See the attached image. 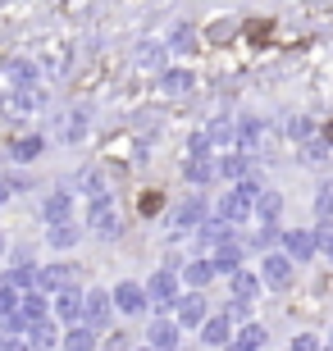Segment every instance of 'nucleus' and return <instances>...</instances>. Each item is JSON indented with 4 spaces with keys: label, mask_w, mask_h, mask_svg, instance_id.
<instances>
[{
    "label": "nucleus",
    "mask_w": 333,
    "mask_h": 351,
    "mask_svg": "<svg viewBox=\"0 0 333 351\" xmlns=\"http://www.w3.org/2000/svg\"><path fill=\"white\" fill-rule=\"evenodd\" d=\"M91 228H96L101 237L119 233V210L110 206V196H91Z\"/></svg>",
    "instance_id": "f257e3e1"
},
{
    "label": "nucleus",
    "mask_w": 333,
    "mask_h": 351,
    "mask_svg": "<svg viewBox=\"0 0 333 351\" xmlns=\"http://www.w3.org/2000/svg\"><path fill=\"white\" fill-rule=\"evenodd\" d=\"M260 278H265V283H274V287H283L288 278H292V261H288V256H279V251H274V256H265V261H260Z\"/></svg>",
    "instance_id": "f03ea898"
},
{
    "label": "nucleus",
    "mask_w": 333,
    "mask_h": 351,
    "mask_svg": "<svg viewBox=\"0 0 333 351\" xmlns=\"http://www.w3.org/2000/svg\"><path fill=\"white\" fill-rule=\"evenodd\" d=\"M110 301H115L119 311L137 315L141 306H146V287H141V283H119V287H115V297H110Z\"/></svg>",
    "instance_id": "7ed1b4c3"
},
{
    "label": "nucleus",
    "mask_w": 333,
    "mask_h": 351,
    "mask_svg": "<svg viewBox=\"0 0 333 351\" xmlns=\"http://www.w3.org/2000/svg\"><path fill=\"white\" fill-rule=\"evenodd\" d=\"M146 297H155V301H174L179 297V283H174V274H155L151 283H146Z\"/></svg>",
    "instance_id": "20e7f679"
},
{
    "label": "nucleus",
    "mask_w": 333,
    "mask_h": 351,
    "mask_svg": "<svg viewBox=\"0 0 333 351\" xmlns=\"http://www.w3.org/2000/svg\"><path fill=\"white\" fill-rule=\"evenodd\" d=\"M179 319H183V324H196V319H205V301H201V292H187V297L179 301Z\"/></svg>",
    "instance_id": "39448f33"
},
{
    "label": "nucleus",
    "mask_w": 333,
    "mask_h": 351,
    "mask_svg": "<svg viewBox=\"0 0 333 351\" xmlns=\"http://www.w3.org/2000/svg\"><path fill=\"white\" fill-rule=\"evenodd\" d=\"M256 292H260V278H256V274L233 269V297H238V301H251Z\"/></svg>",
    "instance_id": "423d86ee"
},
{
    "label": "nucleus",
    "mask_w": 333,
    "mask_h": 351,
    "mask_svg": "<svg viewBox=\"0 0 333 351\" xmlns=\"http://www.w3.org/2000/svg\"><path fill=\"white\" fill-rule=\"evenodd\" d=\"M41 210H46V219H51V223H65L69 219V192L46 196V206H41Z\"/></svg>",
    "instance_id": "0eeeda50"
},
{
    "label": "nucleus",
    "mask_w": 333,
    "mask_h": 351,
    "mask_svg": "<svg viewBox=\"0 0 333 351\" xmlns=\"http://www.w3.org/2000/svg\"><path fill=\"white\" fill-rule=\"evenodd\" d=\"M288 251H292V261H310V251H315V233H288Z\"/></svg>",
    "instance_id": "6e6552de"
},
{
    "label": "nucleus",
    "mask_w": 333,
    "mask_h": 351,
    "mask_svg": "<svg viewBox=\"0 0 333 351\" xmlns=\"http://www.w3.org/2000/svg\"><path fill=\"white\" fill-rule=\"evenodd\" d=\"M69 278H73V269H69V265H51V269H41V274H37V283H41V287H65Z\"/></svg>",
    "instance_id": "1a4fd4ad"
},
{
    "label": "nucleus",
    "mask_w": 333,
    "mask_h": 351,
    "mask_svg": "<svg viewBox=\"0 0 333 351\" xmlns=\"http://www.w3.org/2000/svg\"><path fill=\"white\" fill-rule=\"evenodd\" d=\"M174 338H179V333H174V324H169V319L151 324V347L155 351H169V347H174Z\"/></svg>",
    "instance_id": "9d476101"
},
{
    "label": "nucleus",
    "mask_w": 333,
    "mask_h": 351,
    "mask_svg": "<svg viewBox=\"0 0 333 351\" xmlns=\"http://www.w3.org/2000/svg\"><path fill=\"white\" fill-rule=\"evenodd\" d=\"M82 311H87L91 319H105V315H110V292H87Z\"/></svg>",
    "instance_id": "9b49d317"
},
{
    "label": "nucleus",
    "mask_w": 333,
    "mask_h": 351,
    "mask_svg": "<svg viewBox=\"0 0 333 351\" xmlns=\"http://www.w3.org/2000/svg\"><path fill=\"white\" fill-rule=\"evenodd\" d=\"M169 46H174V51H192V46H196V27H192V23H179Z\"/></svg>",
    "instance_id": "f8f14e48"
},
{
    "label": "nucleus",
    "mask_w": 333,
    "mask_h": 351,
    "mask_svg": "<svg viewBox=\"0 0 333 351\" xmlns=\"http://www.w3.org/2000/svg\"><path fill=\"white\" fill-rule=\"evenodd\" d=\"M51 242H55V247H73V242H78V223H55V228H51Z\"/></svg>",
    "instance_id": "ddd939ff"
},
{
    "label": "nucleus",
    "mask_w": 333,
    "mask_h": 351,
    "mask_svg": "<svg viewBox=\"0 0 333 351\" xmlns=\"http://www.w3.org/2000/svg\"><path fill=\"white\" fill-rule=\"evenodd\" d=\"M238 261H242V251H238V247H233V242H229V247H219L215 251V269H238Z\"/></svg>",
    "instance_id": "4468645a"
},
{
    "label": "nucleus",
    "mask_w": 333,
    "mask_h": 351,
    "mask_svg": "<svg viewBox=\"0 0 333 351\" xmlns=\"http://www.w3.org/2000/svg\"><path fill=\"white\" fill-rule=\"evenodd\" d=\"M60 315H65V319H78V315H82V297H78V292H60Z\"/></svg>",
    "instance_id": "2eb2a0df"
},
{
    "label": "nucleus",
    "mask_w": 333,
    "mask_h": 351,
    "mask_svg": "<svg viewBox=\"0 0 333 351\" xmlns=\"http://www.w3.org/2000/svg\"><path fill=\"white\" fill-rule=\"evenodd\" d=\"M233 333H229V319H210L205 324V342H229Z\"/></svg>",
    "instance_id": "dca6fc26"
},
{
    "label": "nucleus",
    "mask_w": 333,
    "mask_h": 351,
    "mask_svg": "<svg viewBox=\"0 0 333 351\" xmlns=\"http://www.w3.org/2000/svg\"><path fill=\"white\" fill-rule=\"evenodd\" d=\"M65 347L69 351H91V333H87V328H73V333L65 338Z\"/></svg>",
    "instance_id": "f3484780"
},
{
    "label": "nucleus",
    "mask_w": 333,
    "mask_h": 351,
    "mask_svg": "<svg viewBox=\"0 0 333 351\" xmlns=\"http://www.w3.org/2000/svg\"><path fill=\"white\" fill-rule=\"evenodd\" d=\"M196 219H201V201H192V206L179 210V228H196Z\"/></svg>",
    "instance_id": "a211bd4d"
},
{
    "label": "nucleus",
    "mask_w": 333,
    "mask_h": 351,
    "mask_svg": "<svg viewBox=\"0 0 333 351\" xmlns=\"http://www.w3.org/2000/svg\"><path fill=\"white\" fill-rule=\"evenodd\" d=\"M37 151H41V137H23V142L14 146V156H19V160H32Z\"/></svg>",
    "instance_id": "6ab92c4d"
},
{
    "label": "nucleus",
    "mask_w": 333,
    "mask_h": 351,
    "mask_svg": "<svg viewBox=\"0 0 333 351\" xmlns=\"http://www.w3.org/2000/svg\"><path fill=\"white\" fill-rule=\"evenodd\" d=\"M205 32H210V41H215V46H224V41H229L233 32H238V27H233V23H210Z\"/></svg>",
    "instance_id": "aec40b11"
},
{
    "label": "nucleus",
    "mask_w": 333,
    "mask_h": 351,
    "mask_svg": "<svg viewBox=\"0 0 333 351\" xmlns=\"http://www.w3.org/2000/svg\"><path fill=\"white\" fill-rule=\"evenodd\" d=\"M210 274H215V265H187V283H205V278H210Z\"/></svg>",
    "instance_id": "412c9836"
},
{
    "label": "nucleus",
    "mask_w": 333,
    "mask_h": 351,
    "mask_svg": "<svg viewBox=\"0 0 333 351\" xmlns=\"http://www.w3.org/2000/svg\"><path fill=\"white\" fill-rule=\"evenodd\" d=\"M32 342H37V347H51V342H55V328L51 324H37V328H32Z\"/></svg>",
    "instance_id": "4be33fe9"
},
{
    "label": "nucleus",
    "mask_w": 333,
    "mask_h": 351,
    "mask_svg": "<svg viewBox=\"0 0 333 351\" xmlns=\"http://www.w3.org/2000/svg\"><path fill=\"white\" fill-rule=\"evenodd\" d=\"M160 206H165V196H160V192H146V196H141V215H155Z\"/></svg>",
    "instance_id": "5701e85b"
},
{
    "label": "nucleus",
    "mask_w": 333,
    "mask_h": 351,
    "mask_svg": "<svg viewBox=\"0 0 333 351\" xmlns=\"http://www.w3.org/2000/svg\"><path fill=\"white\" fill-rule=\"evenodd\" d=\"M269 32H274V27H269V23H256V19L246 23V37L256 41V46H260V37H269Z\"/></svg>",
    "instance_id": "b1692460"
},
{
    "label": "nucleus",
    "mask_w": 333,
    "mask_h": 351,
    "mask_svg": "<svg viewBox=\"0 0 333 351\" xmlns=\"http://www.w3.org/2000/svg\"><path fill=\"white\" fill-rule=\"evenodd\" d=\"M315 210H320V219H329V215H333V192H329V187L320 192V201H315Z\"/></svg>",
    "instance_id": "393cba45"
},
{
    "label": "nucleus",
    "mask_w": 333,
    "mask_h": 351,
    "mask_svg": "<svg viewBox=\"0 0 333 351\" xmlns=\"http://www.w3.org/2000/svg\"><path fill=\"white\" fill-rule=\"evenodd\" d=\"M23 315H27V319H37V315H46V301L27 297V301H23Z\"/></svg>",
    "instance_id": "a878e982"
},
{
    "label": "nucleus",
    "mask_w": 333,
    "mask_h": 351,
    "mask_svg": "<svg viewBox=\"0 0 333 351\" xmlns=\"http://www.w3.org/2000/svg\"><path fill=\"white\" fill-rule=\"evenodd\" d=\"M165 78H169V82H165L169 91H183V87H187V73H165Z\"/></svg>",
    "instance_id": "bb28decb"
},
{
    "label": "nucleus",
    "mask_w": 333,
    "mask_h": 351,
    "mask_svg": "<svg viewBox=\"0 0 333 351\" xmlns=\"http://www.w3.org/2000/svg\"><path fill=\"white\" fill-rule=\"evenodd\" d=\"M292 351H315V342H310V338H301V342H292Z\"/></svg>",
    "instance_id": "cd10ccee"
},
{
    "label": "nucleus",
    "mask_w": 333,
    "mask_h": 351,
    "mask_svg": "<svg viewBox=\"0 0 333 351\" xmlns=\"http://www.w3.org/2000/svg\"><path fill=\"white\" fill-rule=\"evenodd\" d=\"M0 251H5V237H0Z\"/></svg>",
    "instance_id": "c85d7f7f"
},
{
    "label": "nucleus",
    "mask_w": 333,
    "mask_h": 351,
    "mask_svg": "<svg viewBox=\"0 0 333 351\" xmlns=\"http://www.w3.org/2000/svg\"><path fill=\"white\" fill-rule=\"evenodd\" d=\"M151 351H155V347H151Z\"/></svg>",
    "instance_id": "c756f323"
}]
</instances>
